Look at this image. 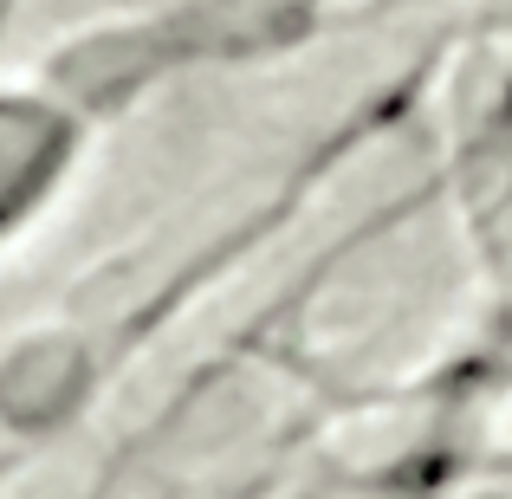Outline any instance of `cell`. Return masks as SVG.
I'll return each instance as SVG.
<instances>
[{
  "instance_id": "1",
  "label": "cell",
  "mask_w": 512,
  "mask_h": 499,
  "mask_svg": "<svg viewBox=\"0 0 512 499\" xmlns=\"http://www.w3.org/2000/svg\"><path fill=\"white\" fill-rule=\"evenodd\" d=\"M65 143H72V130H65L59 111L0 98V227L20 221L52 188V175L65 169Z\"/></svg>"
}]
</instances>
